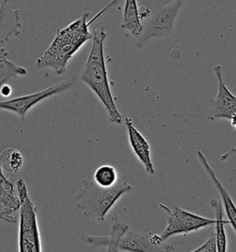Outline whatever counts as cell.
Here are the masks:
<instances>
[{
	"instance_id": "1",
	"label": "cell",
	"mask_w": 236,
	"mask_h": 252,
	"mask_svg": "<svg viewBox=\"0 0 236 252\" xmlns=\"http://www.w3.org/2000/svg\"><path fill=\"white\" fill-rule=\"evenodd\" d=\"M88 12L68 24L66 27L59 29L57 35L46 51L37 60L36 67L39 69H50L56 74H64L68 62L73 58L82 45L92 38L89 26L100 17L96 14L88 22Z\"/></svg>"
},
{
	"instance_id": "2",
	"label": "cell",
	"mask_w": 236,
	"mask_h": 252,
	"mask_svg": "<svg viewBox=\"0 0 236 252\" xmlns=\"http://www.w3.org/2000/svg\"><path fill=\"white\" fill-rule=\"evenodd\" d=\"M106 37L107 33L103 27H99L93 32L92 46L88 60L81 68L80 79L100 100L109 121L116 125H121L122 115L118 110L111 91L104 57V41Z\"/></svg>"
},
{
	"instance_id": "3",
	"label": "cell",
	"mask_w": 236,
	"mask_h": 252,
	"mask_svg": "<svg viewBox=\"0 0 236 252\" xmlns=\"http://www.w3.org/2000/svg\"><path fill=\"white\" fill-rule=\"evenodd\" d=\"M132 187L125 181H118L110 188L97 185L93 179L83 178L76 195L77 206L88 219L103 222L121 197L130 192Z\"/></svg>"
},
{
	"instance_id": "4",
	"label": "cell",
	"mask_w": 236,
	"mask_h": 252,
	"mask_svg": "<svg viewBox=\"0 0 236 252\" xmlns=\"http://www.w3.org/2000/svg\"><path fill=\"white\" fill-rule=\"evenodd\" d=\"M16 185L20 198L19 252H41L43 248L38 224V210L30 197L25 181L20 178Z\"/></svg>"
},
{
	"instance_id": "5",
	"label": "cell",
	"mask_w": 236,
	"mask_h": 252,
	"mask_svg": "<svg viewBox=\"0 0 236 252\" xmlns=\"http://www.w3.org/2000/svg\"><path fill=\"white\" fill-rule=\"evenodd\" d=\"M159 207L166 214V227L160 235L163 242L170 237L187 235L195 231L211 226L215 222L214 219L193 214L179 206L171 209L163 203H159Z\"/></svg>"
},
{
	"instance_id": "6",
	"label": "cell",
	"mask_w": 236,
	"mask_h": 252,
	"mask_svg": "<svg viewBox=\"0 0 236 252\" xmlns=\"http://www.w3.org/2000/svg\"><path fill=\"white\" fill-rule=\"evenodd\" d=\"M76 83V79L71 78L58 82L46 89L30 94L23 96L15 97L5 101H0V111L10 112L23 119L27 113L35 105L51 97L63 94L71 89Z\"/></svg>"
},
{
	"instance_id": "7",
	"label": "cell",
	"mask_w": 236,
	"mask_h": 252,
	"mask_svg": "<svg viewBox=\"0 0 236 252\" xmlns=\"http://www.w3.org/2000/svg\"><path fill=\"white\" fill-rule=\"evenodd\" d=\"M184 2V0H173L172 3L148 21L143 25L142 32L138 38L137 46L141 47L150 38L165 37L172 33L176 19Z\"/></svg>"
},
{
	"instance_id": "8",
	"label": "cell",
	"mask_w": 236,
	"mask_h": 252,
	"mask_svg": "<svg viewBox=\"0 0 236 252\" xmlns=\"http://www.w3.org/2000/svg\"><path fill=\"white\" fill-rule=\"evenodd\" d=\"M214 73L218 81L217 95L210 101L207 111V119L214 121L217 119H228L236 113V96L231 93L223 81L221 67L217 65L214 67Z\"/></svg>"
},
{
	"instance_id": "9",
	"label": "cell",
	"mask_w": 236,
	"mask_h": 252,
	"mask_svg": "<svg viewBox=\"0 0 236 252\" xmlns=\"http://www.w3.org/2000/svg\"><path fill=\"white\" fill-rule=\"evenodd\" d=\"M125 123L127 130L128 141L134 155L140 161V163L142 164V166L144 167L148 174L153 176L155 174L154 165L152 163L151 149L148 141L135 126L132 119L126 118Z\"/></svg>"
},
{
	"instance_id": "10",
	"label": "cell",
	"mask_w": 236,
	"mask_h": 252,
	"mask_svg": "<svg viewBox=\"0 0 236 252\" xmlns=\"http://www.w3.org/2000/svg\"><path fill=\"white\" fill-rule=\"evenodd\" d=\"M0 204L2 205V211L0 212V219L14 223L19 220L20 209V198L19 195L15 194L14 183L6 177L4 170L0 165Z\"/></svg>"
},
{
	"instance_id": "11",
	"label": "cell",
	"mask_w": 236,
	"mask_h": 252,
	"mask_svg": "<svg viewBox=\"0 0 236 252\" xmlns=\"http://www.w3.org/2000/svg\"><path fill=\"white\" fill-rule=\"evenodd\" d=\"M197 156L199 158V161L201 163L202 167L204 168V170L206 171L207 177L211 180V182L213 183L215 189H217L218 193L220 194L221 197V202L223 208V212L226 215L227 221L230 225L232 226V228L234 230L235 234L236 236V204L235 203L234 200L232 199V197L230 196L228 191L225 189V188L222 186L221 181L219 180V178H217L213 168L211 167V165L208 163L207 159H206L205 155L198 151L197 152Z\"/></svg>"
},
{
	"instance_id": "12",
	"label": "cell",
	"mask_w": 236,
	"mask_h": 252,
	"mask_svg": "<svg viewBox=\"0 0 236 252\" xmlns=\"http://www.w3.org/2000/svg\"><path fill=\"white\" fill-rule=\"evenodd\" d=\"M177 252L171 244L154 245L145 237L128 229L118 245V252Z\"/></svg>"
},
{
	"instance_id": "13",
	"label": "cell",
	"mask_w": 236,
	"mask_h": 252,
	"mask_svg": "<svg viewBox=\"0 0 236 252\" xmlns=\"http://www.w3.org/2000/svg\"><path fill=\"white\" fill-rule=\"evenodd\" d=\"M22 32V23L19 10L14 9L8 0L0 2V45Z\"/></svg>"
},
{
	"instance_id": "14",
	"label": "cell",
	"mask_w": 236,
	"mask_h": 252,
	"mask_svg": "<svg viewBox=\"0 0 236 252\" xmlns=\"http://www.w3.org/2000/svg\"><path fill=\"white\" fill-rule=\"evenodd\" d=\"M129 226L127 223L120 221L114 222L110 236L108 237H100V236H85L83 237V241L85 243L93 246V247H106L107 252H118V245L122 237L125 236Z\"/></svg>"
},
{
	"instance_id": "15",
	"label": "cell",
	"mask_w": 236,
	"mask_h": 252,
	"mask_svg": "<svg viewBox=\"0 0 236 252\" xmlns=\"http://www.w3.org/2000/svg\"><path fill=\"white\" fill-rule=\"evenodd\" d=\"M210 205L214 210L215 213V218H214V226L215 231L214 234L216 236L217 240V247L218 252H227L228 249V240H227V234L225 225L228 223V221L224 220V212L221 204V200L212 199L210 200Z\"/></svg>"
},
{
	"instance_id": "16",
	"label": "cell",
	"mask_w": 236,
	"mask_h": 252,
	"mask_svg": "<svg viewBox=\"0 0 236 252\" xmlns=\"http://www.w3.org/2000/svg\"><path fill=\"white\" fill-rule=\"evenodd\" d=\"M122 28L128 31L136 37H140L143 24L141 23L140 8H138L137 0H125Z\"/></svg>"
},
{
	"instance_id": "17",
	"label": "cell",
	"mask_w": 236,
	"mask_h": 252,
	"mask_svg": "<svg viewBox=\"0 0 236 252\" xmlns=\"http://www.w3.org/2000/svg\"><path fill=\"white\" fill-rule=\"evenodd\" d=\"M28 73L27 69L20 65L15 64L7 58V50L0 46V87L9 80L24 77Z\"/></svg>"
},
{
	"instance_id": "18",
	"label": "cell",
	"mask_w": 236,
	"mask_h": 252,
	"mask_svg": "<svg viewBox=\"0 0 236 252\" xmlns=\"http://www.w3.org/2000/svg\"><path fill=\"white\" fill-rule=\"evenodd\" d=\"M24 159L22 153L15 148H7L0 153V165L8 173H18L22 169Z\"/></svg>"
},
{
	"instance_id": "19",
	"label": "cell",
	"mask_w": 236,
	"mask_h": 252,
	"mask_svg": "<svg viewBox=\"0 0 236 252\" xmlns=\"http://www.w3.org/2000/svg\"><path fill=\"white\" fill-rule=\"evenodd\" d=\"M93 181L103 188L113 187L118 182V171L110 164H103L94 172Z\"/></svg>"
},
{
	"instance_id": "20",
	"label": "cell",
	"mask_w": 236,
	"mask_h": 252,
	"mask_svg": "<svg viewBox=\"0 0 236 252\" xmlns=\"http://www.w3.org/2000/svg\"><path fill=\"white\" fill-rule=\"evenodd\" d=\"M194 252H218V247H217V240H216V236L213 233L210 234L209 237L207 238L206 242L203 245H201L198 249H195Z\"/></svg>"
},
{
	"instance_id": "21",
	"label": "cell",
	"mask_w": 236,
	"mask_h": 252,
	"mask_svg": "<svg viewBox=\"0 0 236 252\" xmlns=\"http://www.w3.org/2000/svg\"><path fill=\"white\" fill-rule=\"evenodd\" d=\"M11 93H12V88H11L7 83L3 84V85L0 87V94H1L2 96L8 97L11 94Z\"/></svg>"
},
{
	"instance_id": "22",
	"label": "cell",
	"mask_w": 236,
	"mask_h": 252,
	"mask_svg": "<svg viewBox=\"0 0 236 252\" xmlns=\"http://www.w3.org/2000/svg\"><path fill=\"white\" fill-rule=\"evenodd\" d=\"M230 122H231V126H233V128L236 130V113L232 116V118L230 119Z\"/></svg>"
}]
</instances>
